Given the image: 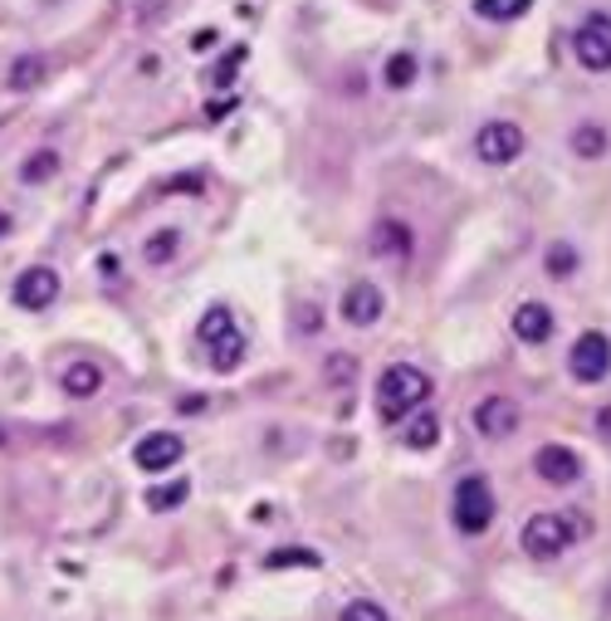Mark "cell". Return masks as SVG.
I'll list each match as a JSON object with an SVG mask.
<instances>
[{"instance_id": "28", "label": "cell", "mask_w": 611, "mask_h": 621, "mask_svg": "<svg viewBox=\"0 0 611 621\" xmlns=\"http://www.w3.org/2000/svg\"><path fill=\"white\" fill-rule=\"evenodd\" d=\"M337 621H391V617L381 612L377 602H347V607H343V617H337Z\"/></svg>"}, {"instance_id": "30", "label": "cell", "mask_w": 611, "mask_h": 621, "mask_svg": "<svg viewBox=\"0 0 611 621\" xmlns=\"http://www.w3.org/2000/svg\"><path fill=\"white\" fill-rule=\"evenodd\" d=\"M98 269H103V275H108V279H113V275H118V269H123V265H118V259H113V255H103V259H98Z\"/></svg>"}, {"instance_id": "7", "label": "cell", "mask_w": 611, "mask_h": 621, "mask_svg": "<svg viewBox=\"0 0 611 621\" xmlns=\"http://www.w3.org/2000/svg\"><path fill=\"white\" fill-rule=\"evenodd\" d=\"M181 455H187V445H181V435H171V431H152V435H142V441L133 445L137 470H147V475L171 470Z\"/></svg>"}, {"instance_id": "26", "label": "cell", "mask_w": 611, "mask_h": 621, "mask_svg": "<svg viewBox=\"0 0 611 621\" xmlns=\"http://www.w3.org/2000/svg\"><path fill=\"white\" fill-rule=\"evenodd\" d=\"M573 269H577V249L573 245H548V275L567 279Z\"/></svg>"}, {"instance_id": "20", "label": "cell", "mask_w": 611, "mask_h": 621, "mask_svg": "<svg viewBox=\"0 0 611 621\" xmlns=\"http://www.w3.org/2000/svg\"><path fill=\"white\" fill-rule=\"evenodd\" d=\"M533 0H475V15L479 20H519L529 15Z\"/></svg>"}, {"instance_id": "8", "label": "cell", "mask_w": 611, "mask_h": 621, "mask_svg": "<svg viewBox=\"0 0 611 621\" xmlns=\"http://www.w3.org/2000/svg\"><path fill=\"white\" fill-rule=\"evenodd\" d=\"M54 299H59V275H54L49 265H35V269H25V275L15 279V303L20 309L45 313V309H54Z\"/></svg>"}, {"instance_id": "25", "label": "cell", "mask_w": 611, "mask_h": 621, "mask_svg": "<svg viewBox=\"0 0 611 621\" xmlns=\"http://www.w3.org/2000/svg\"><path fill=\"white\" fill-rule=\"evenodd\" d=\"M187 495H191L187 479H177V485H162V489H147V509H177Z\"/></svg>"}, {"instance_id": "15", "label": "cell", "mask_w": 611, "mask_h": 621, "mask_svg": "<svg viewBox=\"0 0 611 621\" xmlns=\"http://www.w3.org/2000/svg\"><path fill=\"white\" fill-rule=\"evenodd\" d=\"M98 387H103V373H98V363H89V357L64 367V391H69V397H93Z\"/></svg>"}, {"instance_id": "22", "label": "cell", "mask_w": 611, "mask_h": 621, "mask_svg": "<svg viewBox=\"0 0 611 621\" xmlns=\"http://www.w3.org/2000/svg\"><path fill=\"white\" fill-rule=\"evenodd\" d=\"M40 79H45V59H40V54H25V59L10 69V84H15V89H35Z\"/></svg>"}, {"instance_id": "1", "label": "cell", "mask_w": 611, "mask_h": 621, "mask_svg": "<svg viewBox=\"0 0 611 621\" xmlns=\"http://www.w3.org/2000/svg\"><path fill=\"white\" fill-rule=\"evenodd\" d=\"M431 397V377L411 363H391L387 373L377 377V417L381 421H407L416 407H425Z\"/></svg>"}, {"instance_id": "2", "label": "cell", "mask_w": 611, "mask_h": 621, "mask_svg": "<svg viewBox=\"0 0 611 621\" xmlns=\"http://www.w3.org/2000/svg\"><path fill=\"white\" fill-rule=\"evenodd\" d=\"M495 489H489L485 475H465L460 485H455V499H451V519L460 533H470V539H479L489 524H495Z\"/></svg>"}, {"instance_id": "4", "label": "cell", "mask_w": 611, "mask_h": 621, "mask_svg": "<svg viewBox=\"0 0 611 621\" xmlns=\"http://www.w3.org/2000/svg\"><path fill=\"white\" fill-rule=\"evenodd\" d=\"M475 157L485 162V167H509V162H519L523 157V127L504 123V118L485 123L475 133Z\"/></svg>"}, {"instance_id": "9", "label": "cell", "mask_w": 611, "mask_h": 621, "mask_svg": "<svg viewBox=\"0 0 611 621\" xmlns=\"http://www.w3.org/2000/svg\"><path fill=\"white\" fill-rule=\"evenodd\" d=\"M381 313H387V299H381V289L367 285V279H357V285L343 293V319L353 323V329H373Z\"/></svg>"}, {"instance_id": "19", "label": "cell", "mask_w": 611, "mask_h": 621, "mask_svg": "<svg viewBox=\"0 0 611 621\" xmlns=\"http://www.w3.org/2000/svg\"><path fill=\"white\" fill-rule=\"evenodd\" d=\"M265 568H269V573H275V568H319V553H313V548H299V543H293V548L265 553Z\"/></svg>"}, {"instance_id": "17", "label": "cell", "mask_w": 611, "mask_h": 621, "mask_svg": "<svg viewBox=\"0 0 611 621\" xmlns=\"http://www.w3.org/2000/svg\"><path fill=\"white\" fill-rule=\"evenodd\" d=\"M381 79H387V89H411L416 84V54H391L387 64H381Z\"/></svg>"}, {"instance_id": "11", "label": "cell", "mask_w": 611, "mask_h": 621, "mask_svg": "<svg viewBox=\"0 0 611 621\" xmlns=\"http://www.w3.org/2000/svg\"><path fill=\"white\" fill-rule=\"evenodd\" d=\"M519 426V407L509 397H485L475 407V431L489 435V441H499V435H509Z\"/></svg>"}, {"instance_id": "16", "label": "cell", "mask_w": 611, "mask_h": 621, "mask_svg": "<svg viewBox=\"0 0 611 621\" xmlns=\"http://www.w3.org/2000/svg\"><path fill=\"white\" fill-rule=\"evenodd\" d=\"M602 152H607V127L602 123H577L573 127V157L597 162Z\"/></svg>"}, {"instance_id": "18", "label": "cell", "mask_w": 611, "mask_h": 621, "mask_svg": "<svg viewBox=\"0 0 611 621\" xmlns=\"http://www.w3.org/2000/svg\"><path fill=\"white\" fill-rule=\"evenodd\" d=\"M177 249H181L177 231H157V235H147V245H142V259H147V265H171Z\"/></svg>"}, {"instance_id": "31", "label": "cell", "mask_w": 611, "mask_h": 621, "mask_svg": "<svg viewBox=\"0 0 611 621\" xmlns=\"http://www.w3.org/2000/svg\"><path fill=\"white\" fill-rule=\"evenodd\" d=\"M597 431H607V435H611V401H607L602 411H597Z\"/></svg>"}, {"instance_id": "33", "label": "cell", "mask_w": 611, "mask_h": 621, "mask_svg": "<svg viewBox=\"0 0 611 621\" xmlns=\"http://www.w3.org/2000/svg\"><path fill=\"white\" fill-rule=\"evenodd\" d=\"M0 441H5V435H0Z\"/></svg>"}, {"instance_id": "6", "label": "cell", "mask_w": 611, "mask_h": 621, "mask_svg": "<svg viewBox=\"0 0 611 621\" xmlns=\"http://www.w3.org/2000/svg\"><path fill=\"white\" fill-rule=\"evenodd\" d=\"M567 373L577 377V382H602L611 373V337L607 333H582L573 343V353H567Z\"/></svg>"}, {"instance_id": "32", "label": "cell", "mask_w": 611, "mask_h": 621, "mask_svg": "<svg viewBox=\"0 0 611 621\" xmlns=\"http://www.w3.org/2000/svg\"><path fill=\"white\" fill-rule=\"evenodd\" d=\"M0 235H10V215L5 211H0Z\"/></svg>"}, {"instance_id": "10", "label": "cell", "mask_w": 611, "mask_h": 621, "mask_svg": "<svg viewBox=\"0 0 611 621\" xmlns=\"http://www.w3.org/2000/svg\"><path fill=\"white\" fill-rule=\"evenodd\" d=\"M533 470H538V479H548V485H577V479H582V461H577V451H567V445H543V451L533 455Z\"/></svg>"}, {"instance_id": "24", "label": "cell", "mask_w": 611, "mask_h": 621, "mask_svg": "<svg viewBox=\"0 0 611 621\" xmlns=\"http://www.w3.org/2000/svg\"><path fill=\"white\" fill-rule=\"evenodd\" d=\"M54 171H59V152H35V157L20 167V177L25 181H49Z\"/></svg>"}, {"instance_id": "5", "label": "cell", "mask_w": 611, "mask_h": 621, "mask_svg": "<svg viewBox=\"0 0 611 621\" xmlns=\"http://www.w3.org/2000/svg\"><path fill=\"white\" fill-rule=\"evenodd\" d=\"M573 54L582 69L607 74L611 69V15H587L582 25L573 30Z\"/></svg>"}, {"instance_id": "14", "label": "cell", "mask_w": 611, "mask_h": 621, "mask_svg": "<svg viewBox=\"0 0 611 621\" xmlns=\"http://www.w3.org/2000/svg\"><path fill=\"white\" fill-rule=\"evenodd\" d=\"M196 337H201L205 347L225 343V337H235V313L225 309V303H215V309L201 313V323H196Z\"/></svg>"}, {"instance_id": "13", "label": "cell", "mask_w": 611, "mask_h": 621, "mask_svg": "<svg viewBox=\"0 0 611 621\" xmlns=\"http://www.w3.org/2000/svg\"><path fill=\"white\" fill-rule=\"evenodd\" d=\"M373 249H377V255H391V259H407L411 255V225L381 221L373 231Z\"/></svg>"}, {"instance_id": "27", "label": "cell", "mask_w": 611, "mask_h": 621, "mask_svg": "<svg viewBox=\"0 0 611 621\" xmlns=\"http://www.w3.org/2000/svg\"><path fill=\"white\" fill-rule=\"evenodd\" d=\"M240 64H245V49H231V54H225L221 64H215V74H211V84H215V89H231Z\"/></svg>"}, {"instance_id": "23", "label": "cell", "mask_w": 611, "mask_h": 621, "mask_svg": "<svg viewBox=\"0 0 611 621\" xmlns=\"http://www.w3.org/2000/svg\"><path fill=\"white\" fill-rule=\"evenodd\" d=\"M211 353H215V357H211V367H215V373H231V367L240 363V357H245V337H240V333H235V337H225V343H215Z\"/></svg>"}, {"instance_id": "12", "label": "cell", "mask_w": 611, "mask_h": 621, "mask_svg": "<svg viewBox=\"0 0 611 621\" xmlns=\"http://www.w3.org/2000/svg\"><path fill=\"white\" fill-rule=\"evenodd\" d=\"M514 337L519 343H548L553 337V309L548 303H519L514 309Z\"/></svg>"}, {"instance_id": "29", "label": "cell", "mask_w": 611, "mask_h": 621, "mask_svg": "<svg viewBox=\"0 0 611 621\" xmlns=\"http://www.w3.org/2000/svg\"><path fill=\"white\" fill-rule=\"evenodd\" d=\"M211 45H215V30H201V35L191 40V49H196V54H205V49H211Z\"/></svg>"}, {"instance_id": "3", "label": "cell", "mask_w": 611, "mask_h": 621, "mask_svg": "<svg viewBox=\"0 0 611 621\" xmlns=\"http://www.w3.org/2000/svg\"><path fill=\"white\" fill-rule=\"evenodd\" d=\"M577 543V524L567 514H533L529 524H523V548L533 553V558H558Z\"/></svg>"}, {"instance_id": "21", "label": "cell", "mask_w": 611, "mask_h": 621, "mask_svg": "<svg viewBox=\"0 0 611 621\" xmlns=\"http://www.w3.org/2000/svg\"><path fill=\"white\" fill-rule=\"evenodd\" d=\"M401 441H407L411 451H431V445L441 441V421H435V417H416V421L407 426V435H401Z\"/></svg>"}]
</instances>
